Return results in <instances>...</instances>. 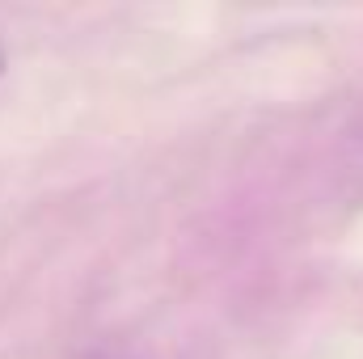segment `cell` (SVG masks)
Segmentation results:
<instances>
[{
	"label": "cell",
	"mask_w": 363,
	"mask_h": 359,
	"mask_svg": "<svg viewBox=\"0 0 363 359\" xmlns=\"http://www.w3.org/2000/svg\"><path fill=\"white\" fill-rule=\"evenodd\" d=\"M347 174L363 190V106L355 114V123H351V131H347Z\"/></svg>",
	"instance_id": "1"
},
{
	"label": "cell",
	"mask_w": 363,
	"mask_h": 359,
	"mask_svg": "<svg viewBox=\"0 0 363 359\" xmlns=\"http://www.w3.org/2000/svg\"><path fill=\"white\" fill-rule=\"evenodd\" d=\"M89 359H127V355H114V351H93Z\"/></svg>",
	"instance_id": "2"
},
{
	"label": "cell",
	"mask_w": 363,
	"mask_h": 359,
	"mask_svg": "<svg viewBox=\"0 0 363 359\" xmlns=\"http://www.w3.org/2000/svg\"><path fill=\"white\" fill-rule=\"evenodd\" d=\"M0 72H4V47H0Z\"/></svg>",
	"instance_id": "3"
}]
</instances>
